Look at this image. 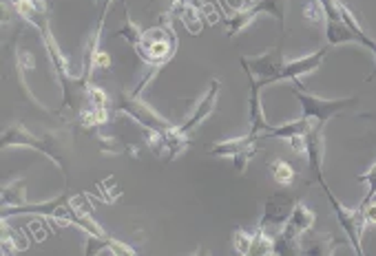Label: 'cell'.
<instances>
[{"mask_svg": "<svg viewBox=\"0 0 376 256\" xmlns=\"http://www.w3.org/2000/svg\"><path fill=\"white\" fill-rule=\"evenodd\" d=\"M255 153H257V143H255V146L246 148L244 153H239L237 157H232V159H234V170H237L239 174H242V172H246V166H248L250 159L255 157Z\"/></svg>", "mask_w": 376, "mask_h": 256, "instance_id": "cell-30", "label": "cell"}, {"mask_svg": "<svg viewBox=\"0 0 376 256\" xmlns=\"http://www.w3.org/2000/svg\"><path fill=\"white\" fill-rule=\"evenodd\" d=\"M58 133H44V135H34L31 131L23 126V122H13L7 124L3 128V137H0V146L9 148V146H27V148H34L42 155H46L51 159V162L62 170L67 172L65 166V159H62V141L58 139Z\"/></svg>", "mask_w": 376, "mask_h": 256, "instance_id": "cell-2", "label": "cell"}, {"mask_svg": "<svg viewBox=\"0 0 376 256\" xmlns=\"http://www.w3.org/2000/svg\"><path fill=\"white\" fill-rule=\"evenodd\" d=\"M113 110H122V113H127L129 117L142 124L144 128H151V131L166 133L168 128H173V124H170L166 117H162L158 110H153L149 104L139 100V95H133V93H120L118 100L113 102Z\"/></svg>", "mask_w": 376, "mask_h": 256, "instance_id": "cell-6", "label": "cell"}, {"mask_svg": "<svg viewBox=\"0 0 376 256\" xmlns=\"http://www.w3.org/2000/svg\"><path fill=\"white\" fill-rule=\"evenodd\" d=\"M96 188L102 190V192H96V195H98L104 203H113V201L122 195V190L118 188V184H115L113 177H108V179H104V181H98Z\"/></svg>", "mask_w": 376, "mask_h": 256, "instance_id": "cell-25", "label": "cell"}, {"mask_svg": "<svg viewBox=\"0 0 376 256\" xmlns=\"http://www.w3.org/2000/svg\"><path fill=\"white\" fill-rule=\"evenodd\" d=\"M180 20L186 25V29L191 31L193 36H197V34H201V29H203V23H201V11L197 9V7H193V5H188L184 11H182V15H180Z\"/></svg>", "mask_w": 376, "mask_h": 256, "instance_id": "cell-23", "label": "cell"}, {"mask_svg": "<svg viewBox=\"0 0 376 256\" xmlns=\"http://www.w3.org/2000/svg\"><path fill=\"white\" fill-rule=\"evenodd\" d=\"M255 13H265V15H272V18L279 23L281 31L286 27V7H288V0H253Z\"/></svg>", "mask_w": 376, "mask_h": 256, "instance_id": "cell-16", "label": "cell"}, {"mask_svg": "<svg viewBox=\"0 0 376 256\" xmlns=\"http://www.w3.org/2000/svg\"><path fill=\"white\" fill-rule=\"evenodd\" d=\"M361 44H363V46H368V49H370V51L374 53V58H376V40H372V38L365 34V31H361ZM374 77H376V69H374V73L368 77V82H370V79H374Z\"/></svg>", "mask_w": 376, "mask_h": 256, "instance_id": "cell-34", "label": "cell"}, {"mask_svg": "<svg viewBox=\"0 0 376 256\" xmlns=\"http://www.w3.org/2000/svg\"><path fill=\"white\" fill-rule=\"evenodd\" d=\"M98 143H100V148L104 153H111V155H120L127 151V146H120V143H115L113 137H98Z\"/></svg>", "mask_w": 376, "mask_h": 256, "instance_id": "cell-32", "label": "cell"}, {"mask_svg": "<svg viewBox=\"0 0 376 256\" xmlns=\"http://www.w3.org/2000/svg\"><path fill=\"white\" fill-rule=\"evenodd\" d=\"M312 226H315V215H312V210L306 203L296 201L292 217L288 219L284 230L275 236V254H284V256L299 254L301 252V248H299L301 236L308 234Z\"/></svg>", "mask_w": 376, "mask_h": 256, "instance_id": "cell-4", "label": "cell"}, {"mask_svg": "<svg viewBox=\"0 0 376 256\" xmlns=\"http://www.w3.org/2000/svg\"><path fill=\"white\" fill-rule=\"evenodd\" d=\"M292 95L299 100L301 106V117L317 122V124H327V120H332L334 115H339L341 110L352 108L358 100L356 98H341V100H323L312 95L303 89V84L299 79H292Z\"/></svg>", "mask_w": 376, "mask_h": 256, "instance_id": "cell-3", "label": "cell"}, {"mask_svg": "<svg viewBox=\"0 0 376 256\" xmlns=\"http://www.w3.org/2000/svg\"><path fill=\"white\" fill-rule=\"evenodd\" d=\"M321 188H323V192H325L327 201H330V205H332V212H334V217H337V221H339V226L346 230V234H348V238H350V243H352L354 252L361 256V254H363L361 236H363V230H365V226H368L365 212L361 210V207L352 210V207L343 205V203L332 195V190L327 188V184H323Z\"/></svg>", "mask_w": 376, "mask_h": 256, "instance_id": "cell-5", "label": "cell"}, {"mask_svg": "<svg viewBox=\"0 0 376 256\" xmlns=\"http://www.w3.org/2000/svg\"><path fill=\"white\" fill-rule=\"evenodd\" d=\"M15 62H18L20 77H23L27 71L34 69V56H31L29 51H25V49H20V51H18V56H15Z\"/></svg>", "mask_w": 376, "mask_h": 256, "instance_id": "cell-31", "label": "cell"}, {"mask_svg": "<svg viewBox=\"0 0 376 256\" xmlns=\"http://www.w3.org/2000/svg\"><path fill=\"white\" fill-rule=\"evenodd\" d=\"M193 7H197L199 11H201V15L206 18L208 23H215L217 20V15H219V11L211 5V3H206V0H188Z\"/></svg>", "mask_w": 376, "mask_h": 256, "instance_id": "cell-29", "label": "cell"}, {"mask_svg": "<svg viewBox=\"0 0 376 256\" xmlns=\"http://www.w3.org/2000/svg\"><path fill=\"white\" fill-rule=\"evenodd\" d=\"M323 124L312 122L310 131L306 133V155H308V170L312 181L319 186L325 184L323 179V155H325V141H323Z\"/></svg>", "mask_w": 376, "mask_h": 256, "instance_id": "cell-9", "label": "cell"}, {"mask_svg": "<svg viewBox=\"0 0 376 256\" xmlns=\"http://www.w3.org/2000/svg\"><path fill=\"white\" fill-rule=\"evenodd\" d=\"M358 181H370V190H368V195H365V199L361 201V203H358V207H361V210H363V207H368L370 205V201L376 197V164L365 172V174H361V177H358Z\"/></svg>", "mask_w": 376, "mask_h": 256, "instance_id": "cell-27", "label": "cell"}, {"mask_svg": "<svg viewBox=\"0 0 376 256\" xmlns=\"http://www.w3.org/2000/svg\"><path fill=\"white\" fill-rule=\"evenodd\" d=\"M170 20H173V15L170 13H164L162 20L158 27H151L146 29L139 42L135 44V53L139 60L146 62L149 67V73L144 75V79L139 82L135 89H133V95H139L142 89L151 82L164 64L175 56L177 51V36L173 34V29H170Z\"/></svg>", "mask_w": 376, "mask_h": 256, "instance_id": "cell-1", "label": "cell"}, {"mask_svg": "<svg viewBox=\"0 0 376 256\" xmlns=\"http://www.w3.org/2000/svg\"><path fill=\"white\" fill-rule=\"evenodd\" d=\"M257 18V13L253 7H246V9H239V11H234L232 15H228V20H226V29H228V38L232 36H237L242 29H246L250 23H253Z\"/></svg>", "mask_w": 376, "mask_h": 256, "instance_id": "cell-19", "label": "cell"}, {"mask_svg": "<svg viewBox=\"0 0 376 256\" xmlns=\"http://www.w3.org/2000/svg\"><path fill=\"white\" fill-rule=\"evenodd\" d=\"M250 254L253 256H263V254H275V236L265 230L257 228L253 236V245H250Z\"/></svg>", "mask_w": 376, "mask_h": 256, "instance_id": "cell-22", "label": "cell"}, {"mask_svg": "<svg viewBox=\"0 0 376 256\" xmlns=\"http://www.w3.org/2000/svg\"><path fill=\"white\" fill-rule=\"evenodd\" d=\"M142 34L144 31H139V27L131 20V13H129V7H127V3H124V18H122V27L115 31V38H124L129 44H137L139 42V38H142Z\"/></svg>", "mask_w": 376, "mask_h": 256, "instance_id": "cell-21", "label": "cell"}, {"mask_svg": "<svg viewBox=\"0 0 376 256\" xmlns=\"http://www.w3.org/2000/svg\"><path fill=\"white\" fill-rule=\"evenodd\" d=\"M270 172H272V179L281 186H292L294 184V168L288 162H272Z\"/></svg>", "mask_w": 376, "mask_h": 256, "instance_id": "cell-24", "label": "cell"}, {"mask_svg": "<svg viewBox=\"0 0 376 256\" xmlns=\"http://www.w3.org/2000/svg\"><path fill=\"white\" fill-rule=\"evenodd\" d=\"M303 245H306L301 250L303 254H312V256H315V254H334L339 241H337V238H332L330 234H317V236H310Z\"/></svg>", "mask_w": 376, "mask_h": 256, "instance_id": "cell-18", "label": "cell"}, {"mask_svg": "<svg viewBox=\"0 0 376 256\" xmlns=\"http://www.w3.org/2000/svg\"><path fill=\"white\" fill-rule=\"evenodd\" d=\"M248 82H250V98H248V120H250V131L248 133H255V135H265V131L270 128V122L265 120V113H263V106H261V98L259 93L263 89V84L259 82V79L253 75L244 71Z\"/></svg>", "mask_w": 376, "mask_h": 256, "instance_id": "cell-10", "label": "cell"}, {"mask_svg": "<svg viewBox=\"0 0 376 256\" xmlns=\"http://www.w3.org/2000/svg\"><path fill=\"white\" fill-rule=\"evenodd\" d=\"M325 60V49H319L315 53H310L306 58H299V60H288L284 64V69L279 71L277 75V82H284V79H299L301 75H308L312 71H317L321 67V62Z\"/></svg>", "mask_w": 376, "mask_h": 256, "instance_id": "cell-11", "label": "cell"}, {"mask_svg": "<svg viewBox=\"0 0 376 256\" xmlns=\"http://www.w3.org/2000/svg\"><path fill=\"white\" fill-rule=\"evenodd\" d=\"M0 221H3V230H0V245L3 248H0V254H11L15 250H25L29 245L27 238H23L15 230H11L7 226V219H0Z\"/></svg>", "mask_w": 376, "mask_h": 256, "instance_id": "cell-17", "label": "cell"}, {"mask_svg": "<svg viewBox=\"0 0 376 256\" xmlns=\"http://www.w3.org/2000/svg\"><path fill=\"white\" fill-rule=\"evenodd\" d=\"M312 122L301 117V120H294V122H288L284 126H272L265 131L263 139H292V137H299V135H306L310 131Z\"/></svg>", "mask_w": 376, "mask_h": 256, "instance_id": "cell-14", "label": "cell"}, {"mask_svg": "<svg viewBox=\"0 0 376 256\" xmlns=\"http://www.w3.org/2000/svg\"><path fill=\"white\" fill-rule=\"evenodd\" d=\"M71 205L75 207L77 215L82 217H93V205L87 197V192H77V195H71Z\"/></svg>", "mask_w": 376, "mask_h": 256, "instance_id": "cell-28", "label": "cell"}, {"mask_svg": "<svg viewBox=\"0 0 376 256\" xmlns=\"http://www.w3.org/2000/svg\"><path fill=\"white\" fill-rule=\"evenodd\" d=\"M164 141H166L168 159H173L188 146V133L180 131V126H173V128H168V131L164 133Z\"/></svg>", "mask_w": 376, "mask_h": 256, "instance_id": "cell-20", "label": "cell"}, {"mask_svg": "<svg viewBox=\"0 0 376 256\" xmlns=\"http://www.w3.org/2000/svg\"><path fill=\"white\" fill-rule=\"evenodd\" d=\"M108 64H111V60H108V53L102 51L100 46H98L96 53H93V69H108Z\"/></svg>", "mask_w": 376, "mask_h": 256, "instance_id": "cell-33", "label": "cell"}, {"mask_svg": "<svg viewBox=\"0 0 376 256\" xmlns=\"http://www.w3.org/2000/svg\"><path fill=\"white\" fill-rule=\"evenodd\" d=\"M263 139V135H255V133H248L246 137H237V139H226V141H219L215 146L206 148V153L211 157H237L239 153H244L246 148L255 146V143Z\"/></svg>", "mask_w": 376, "mask_h": 256, "instance_id": "cell-13", "label": "cell"}, {"mask_svg": "<svg viewBox=\"0 0 376 256\" xmlns=\"http://www.w3.org/2000/svg\"><path fill=\"white\" fill-rule=\"evenodd\" d=\"M219 89H222V84H219V79H213L208 93L203 95V100L197 104L195 113H193L191 117H188L184 124H180V131H184V133H191L193 128H197V126H199V122H201V120H206V117L213 113V108H215V104H217V98H219Z\"/></svg>", "mask_w": 376, "mask_h": 256, "instance_id": "cell-12", "label": "cell"}, {"mask_svg": "<svg viewBox=\"0 0 376 256\" xmlns=\"http://www.w3.org/2000/svg\"><path fill=\"white\" fill-rule=\"evenodd\" d=\"M363 212H365V221L370 226H376V203H372L370 207H363Z\"/></svg>", "mask_w": 376, "mask_h": 256, "instance_id": "cell-35", "label": "cell"}, {"mask_svg": "<svg viewBox=\"0 0 376 256\" xmlns=\"http://www.w3.org/2000/svg\"><path fill=\"white\" fill-rule=\"evenodd\" d=\"M253 236H255V232L250 234V232H246L244 228H237V230H234V234H232V245H234V250H237L239 254H250Z\"/></svg>", "mask_w": 376, "mask_h": 256, "instance_id": "cell-26", "label": "cell"}, {"mask_svg": "<svg viewBox=\"0 0 376 256\" xmlns=\"http://www.w3.org/2000/svg\"><path fill=\"white\" fill-rule=\"evenodd\" d=\"M294 205H296V199L290 195V192H275V195H270L268 199H265L259 228L265 230L268 234H272V236H277L281 230H284L288 219L292 217Z\"/></svg>", "mask_w": 376, "mask_h": 256, "instance_id": "cell-7", "label": "cell"}, {"mask_svg": "<svg viewBox=\"0 0 376 256\" xmlns=\"http://www.w3.org/2000/svg\"><path fill=\"white\" fill-rule=\"evenodd\" d=\"M286 62H288V60L284 58V51H281V46H279V49H272V51H268V53H263V56L239 58L242 69L248 71V73H253L263 87H268V84H275V82H277V75H279L281 69H284Z\"/></svg>", "mask_w": 376, "mask_h": 256, "instance_id": "cell-8", "label": "cell"}, {"mask_svg": "<svg viewBox=\"0 0 376 256\" xmlns=\"http://www.w3.org/2000/svg\"><path fill=\"white\" fill-rule=\"evenodd\" d=\"M3 3H5V7H15L18 3H23V0H3Z\"/></svg>", "mask_w": 376, "mask_h": 256, "instance_id": "cell-36", "label": "cell"}, {"mask_svg": "<svg viewBox=\"0 0 376 256\" xmlns=\"http://www.w3.org/2000/svg\"><path fill=\"white\" fill-rule=\"evenodd\" d=\"M27 186L25 179H15L11 184L3 186V192H0V207H20L27 203Z\"/></svg>", "mask_w": 376, "mask_h": 256, "instance_id": "cell-15", "label": "cell"}]
</instances>
